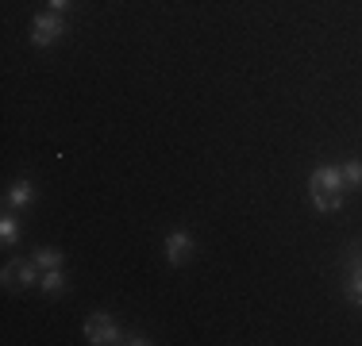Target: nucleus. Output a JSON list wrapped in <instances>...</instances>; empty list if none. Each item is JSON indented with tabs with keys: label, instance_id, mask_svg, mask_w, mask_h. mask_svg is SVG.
I'll use <instances>...</instances> for the list:
<instances>
[{
	"label": "nucleus",
	"instance_id": "obj_12",
	"mask_svg": "<svg viewBox=\"0 0 362 346\" xmlns=\"http://www.w3.org/2000/svg\"><path fill=\"white\" fill-rule=\"evenodd\" d=\"M70 8V0H50V12H66Z\"/></svg>",
	"mask_w": 362,
	"mask_h": 346
},
{
	"label": "nucleus",
	"instance_id": "obj_10",
	"mask_svg": "<svg viewBox=\"0 0 362 346\" xmlns=\"http://www.w3.org/2000/svg\"><path fill=\"white\" fill-rule=\"evenodd\" d=\"M39 270H62V250H35Z\"/></svg>",
	"mask_w": 362,
	"mask_h": 346
},
{
	"label": "nucleus",
	"instance_id": "obj_1",
	"mask_svg": "<svg viewBox=\"0 0 362 346\" xmlns=\"http://www.w3.org/2000/svg\"><path fill=\"white\" fill-rule=\"evenodd\" d=\"M343 189H347V181H343L339 166H320V169H313V177H308V193H313L316 212H339L343 208Z\"/></svg>",
	"mask_w": 362,
	"mask_h": 346
},
{
	"label": "nucleus",
	"instance_id": "obj_4",
	"mask_svg": "<svg viewBox=\"0 0 362 346\" xmlns=\"http://www.w3.org/2000/svg\"><path fill=\"white\" fill-rule=\"evenodd\" d=\"M66 35V23H62V12H42L35 16V31H31V42L35 47H50Z\"/></svg>",
	"mask_w": 362,
	"mask_h": 346
},
{
	"label": "nucleus",
	"instance_id": "obj_14",
	"mask_svg": "<svg viewBox=\"0 0 362 346\" xmlns=\"http://www.w3.org/2000/svg\"><path fill=\"white\" fill-rule=\"evenodd\" d=\"M347 258H351V262H362V254H358V250H351V254H347Z\"/></svg>",
	"mask_w": 362,
	"mask_h": 346
},
{
	"label": "nucleus",
	"instance_id": "obj_5",
	"mask_svg": "<svg viewBox=\"0 0 362 346\" xmlns=\"http://www.w3.org/2000/svg\"><path fill=\"white\" fill-rule=\"evenodd\" d=\"M189 254H193V235H189V231H170L166 235V262L181 266Z\"/></svg>",
	"mask_w": 362,
	"mask_h": 346
},
{
	"label": "nucleus",
	"instance_id": "obj_9",
	"mask_svg": "<svg viewBox=\"0 0 362 346\" xmlns=\"http://www.w3.org/2000/svg\"><path fill=\"white\" fill-rule=\"evenodd\" d=\"M0 239H4V246H12L20 239V223H16V215L8 208H4V220H0Z\"/></svg>",
	"mask_w": 362,
	"mask_h": 346
},
{
	"label": "nucleus",
	"instance_id": "obj_11",
	"mask_svg": "<svg viewBox=\"0 0 362 346\" xmlns=\"http://www.w3.org/2000/svg\"><path fill=\"white\" fill-rule=\"evenodd\" d=\"M343 181H347V189H362V162H343Z\"/></svg>",
	"mask_w": 362,
	"mask_h": 346
},
{
	"label": "nucleus",
	"instance_id": "obj_13",
	"mask_svg": "<svg viewBox=\"0 0 362 346\" xmlns=\"http://www.w3.org/2000/svg\"><path fill=\"white\" fill-rule=\"evenodd\" d=\"M124 342H132V346H146V342H151V339H143V335H127Z\"/></svg>",
	"mask_w": 362,
	"mask_h": 346
},
{
	"label": "nucleus",
	"instance_id": "obj_8",
	"mask_svg": "<svg viewBox=\"0 0 362 346\" xmlns=\"http://www.w3.org/2000/svg\"><path fill=\"white\" fill-rule=\"evenodd\" d=\"M39 289L47 292V297H58V292L66 289V277H62V270H42V277H39Z\"/></svg>",
	"mask_w": 362,
	"mask_h": 346
},
{
	"label": "nucleus",
	"instance_id": "obj_2",
	"mask_svg": "<svg viewBox=\"0 0 362 346\" xmlns=\"http://www.w3.org/2000/svg\"><path fill=\"white\" fill-rule=\"evenodd\" d=\"M81 331H85V342H93V346L124 342V331L116 327V319H112L108 311H93V316H85Z\"/></svg>",
	"mask_w": 362,
	"mask_h": 346
},
{
	"label": "nucleus",
	"instance_id": "obj_7",
	"mask_svg": "<svg viewBox=\"0 0 362 346\" xmlns=\"http://www.w3.org/2000/svg\"><path fill=\"white\" fill-rule=\"evenodd\" d=\"M347 300L362 308V262H351V273H347Z\"/></svg>",
	"mask_w": 362,
	"mask_h": 346
},
{
	"label": "nucleus",
	"instance_id": "obj_6",
	"mask_svg": "<svg viewBox=\"0 0 362 346\" xmlns=\"http://www.w3.org/2000/svg\"><path fill=\"white\" fill-rule=\"evenodd\" d=\"M31 201H35V185H31V181H16V185L8 189V196H4V208L16 212V208H28Z\"/></svg>",
	"mask_w": 362,
	"mask_h": 346
},
{
	"label": "nucleus",
	"instance_id": "obj_3",
	"mask_svg": "<svg viewBox=\"0 0 362 346\" xmlns=\"http://www.w3.org/2000/svg\"><path fill=\"white\" fill-rule=\"evenodd\" d=\"M42 277V270L35 266V258L31 262H23V258H16V262L4 266V289H31Z\"/></svg>",
	"mask_w": 362,
	"mask_h": 346
}]
</instances>
